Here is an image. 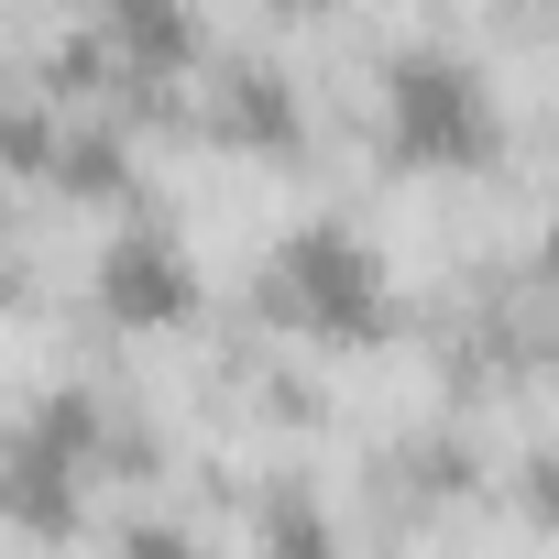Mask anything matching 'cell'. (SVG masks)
I'll use <instances>...</instances> for the list:
<instances>
[{"label":"cell","instance_id":"6da1fadb","mask_svg":"<svg viewBox=\"0 0 559 559\" xmlns=\"http://www.w3.org/2000/svg\"><path fill=\"white\" fill-rule=\"evenodd\" d=\"M263 308H274V330H297L319 352H373V341H395V263L352 219H297L263 263Z\"/></svg>","mask_w":559,"mask_h":559},{"label":"cell","instance_id":"7a4b0ae2","mask_svg":"<svg viewBox=\"0 0 559 559\" xmlns=\"http://www.w3.org/2000/svg\"><path fill=\"white\" fill-rule=\"evenodd\" d=\"M373 121H384V154H395L406 176H483V165L504 154L493 78H483L472 56H450V45H406V56H384V99H373Z\"/></svg>","mask_w":559,"mask_h":559},{"label":"cell","instance_id":"3957f363","mask_svg":"<svg viewBox=\"0 0 559 559\" xmlns=\"http://www.w3.org/2000/svg\"><path fill=\"white\" fill-rule=\"evenodd\" d=\"M88 308H99L121 341H176V330H198L209 274H198L187 230L154 219V209H121V219L99 230V263H88Z\"/></svg>","mask_w":559,"mask_h":559},{"label":"cell","instance_id":"277c9868","mask_svg":"<svg viewBox=\"0 0 559 559\" xmlns=\"http://www.w3.org/2000/svg\"><path fill=\"white\" fill-rule=\"evenodd\" d=\"M187 99H198V132L219 154H252V165H297L308 154V88L274 56H209V78Z\"/></svg>","mask_w":559,"mask_h":559},{"label":"cell","instance_id":"5b68a950","mask_svg":"<svg viewBox=\"0 0 559 559\" xmlns=\"http://www.w3.org/2000/svg\"><path fill=\"white\" fill-rule=\"evenodd\" d=\"M99 56L121 88H154V99H187L209 78V23H198V0H99L88 12Z\"/></svg>","mask_w":559,"mask_h":559},{"label":"cell","instance_id":"8992f818","mask_svg":"<svg viewBox=\"0 0 559 559\" xmlns=\"http://www.w3.org/2000/svg\"><path fill=\"white\" fill-rule=\"evenodd\" d=\"M252 559H352V537H341L330 493L286 472V483H263V493H252Z\"/></svg>","mask_w":559,"mask_h":559},{"label":"cell","instance_id":"52a82bcc","mask_svg":"<svg viewBox=\"0 0 559 559\" xmlns=\"http://www.w3.org/2000/svg\"><path fill=\"white\" fill-rule=\"evenodd\" d=\"M515 504H526L537 526H559V450H526V461H515Z\"/></svg>","mask_w":559,"mask_h":559},{"label":"cell","instance_id":"ba28073f","mask_svg":"<svg viewBox=\"0 0 559 559\" xmlns=\"http://www.w3.org/2000/svg\"><path fill=\"white\" fill-rule=\"evenodd\" d=\"M110 559H209V548H198V537H187L176 515H143V526H132V537H121Z\"/></svg>","mask_w":559,"mask_h":559},{"label":"cell","instance_id":"9c48e42d","mask_svg":"<svg viewBox=\"0 0 559 559\" xmlns=\"http://www.w3.org/2000/svg\"><path fill=\"white\" fill-rule=\"evenodd\" d=\"M537 297H548V308H559V230H548V241H537Z\"/></svg>","mask_w":559,"mask_h":559},{"label":"cell","instance_id":"30bf717a","mask_svg":"<svg viewBox=\"0 0 559 559\" xmlns=\"http://www.w3.org/2000/svg\"><path fill=\"white\" fill-rule=\"evenodd\" d=\"M12 274H23V252H12V219H0V297H12Z\"/></svg>","mask_w":559,"mask_h":559}]
</instances>
